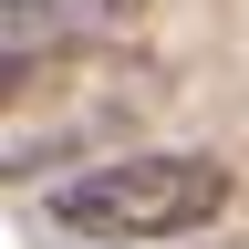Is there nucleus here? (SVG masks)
Returning <instances> with one entry per match:
<instances>
[{
  "mask_svg": "<svg viewBox=\"0 0 249 249\" xmlns=\"http://www.w3.org/2000/svg\"><path fill=\"white\" fill-rule=\"evenodd\" d=\"M239 197L229 156H197V145H145V156H93L83 177L52 187V229L73 239H104V249H166V239H197L218 229Z\"/></svg>",
  "mask_w": 249,
  "mask_h": 249,
  "instance_id": "nucleus-1",
  "label": "nucleus"
},
{
  "mask_svg": "<svg viewBox=\"0 0 249 249\" xmlns=\"http://www.w3.org/2000/svg\"><path fill=\"white\" fill-rule=\"evenodd\" d=\"M145 21V0H0V42H11V73H31V52H104Z\"/></svg>",
  "mask_w": 249,
  "mask_h": 249,
  "instance_id": "nucleus-2",
  "label": "nucleus"
}]
</instances>
